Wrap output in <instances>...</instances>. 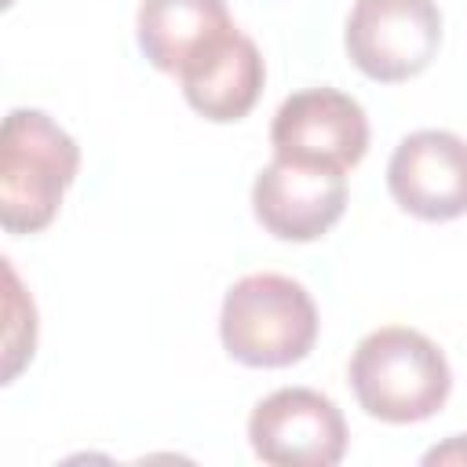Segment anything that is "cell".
<instances>
[{
	"mask_svg": "<svg viewBox=\"0 0 467 467\" xmlns=\"http://www.w3.org/2000/svg\"><path fill=\"white\" fill-rule=\"evenodd\" d=\"M347 208V175L332 164L274 157L252 186V212L281 241H317Z\"/></svg>",
	"mask_w": 467,
	"mask_h": 467,
	"instance_id": "obj_7",
	"label": "cell"
},
{
	"mask_svg": "<svg viewBox=\"0 0 467 467\" xmlns=\"http://www.w3.org/2000/svg\"><path fill=\"white\" fill-rule=\"evenodd\" d=\"M423 463H467V434H452L445 445H434L431 452H423Z\"/></svg>",
	"mask_w": 467,
	"mask_h": 467,
	"instance_id": "obj_11",
	"label": "cell"
},
{
	"mask_svg": "<svg viewBox=\"0 0 467 467\" xmlns=\"http://www.w3.org/2000/svg\"><path fill=\"white\" fill-rule=\"evenodd\" d=\"M270 146L274 157L347 171L368 150V117L358 99L336 88H303L277 106Z\"/></svg>",
	"mask_w": 467,
	"mask_h": 467,
	"instance_id": "obj_6",
	"label": "cell"
},
{
	"mask_svg": "<svg viewBox=\"0 0 467 467\" xmlns=\"http://www.w3.org/2000/svg\"><path fill=\"white\" fill-rule=\"evenodd\" d=\"M343 40L365 77L398 84L423 73L438 55L441 11L434 0H354Z\"/></svg>",
	"mask_w": 467,
	"mask_h": 467,
	"instance_id": "obj_4",
	"label": "cell"
},
{
	"mask_svg": "<svg viewBox=\"0 0 467 467\" xmlns=\"http://www.w3.org/2000/svg\"><path fill=\"white\" fill-rule=\"evenodd\" d=\"M347 420L332 398L310 387H281L248 416V441L274 467H332L347 452Z\"/></svg>",
	"mask_w": 467,
	"mask_h": 467,
	"instance_id": "obj_5",
	"label": "cell"
},
{
	"mask_svg": "<svg viewBox=\"0 0 467 467\" xmlns=\"http://www.w3.org/2000/svg\"><path fill=\"white\" fill-rule=\"evenodd\" d=\"M317 325L310 292L285 274H248L234 281L219 310V339L226 354L252 368L303 361L314 350Z\"/></svg>",
	"mask_w": 467,
	"mask_h": 467,
	"instance_id": "obj_3",
	"label": "cell"
},
{
	"mask_svg": "<svg viewBox=\"0 0 467 467\" xmlns=\"http://www.w3.org/2000/svg\"><path fill=\"white\" fill-rule=\"evenodd\" d=\"M80 146L44 109H11L0 124V223L7 234L44 230L77 179Z\"/></svg>",
	"mask_w": 467,
	"mask_h": 467,
	"instance_id": "obj_2",
	"label": "cell"
},
{
	"mask_svg": "<svg viewBox=\"0 0 467 467\" xmlns=\"http://www.w3.org/2000/svg\"><path fill=\"white\" fill-rule=\"evenodd\" d=\"M347 376L358 405L383 423L431 420L452 390V368L441 347L405 325L368 332L350 354Z\"/></svg>",
	"mask_w": 467,
	"mask_h": 467,
	"instance_id": "obj_1",
	"label": "cell"
},
{
	"mask_svg": "<svg viewBox=\"0 0 467 467\" xmlns=\"http://www.w3.org/2000/svg\"><path fill=\"white\" fill-rule=\"evenodd\" d=\"M387 186L416 219L445 223L467 215V139L441 128L405 135L390 153Z\"/></svg>",
	"mask_w": 467,
	"mask_h": 467,
	"instance_id": "obj_8",
	"label": "cell"
},
{
	"mask_svg": "<svg viewBox=\"0 0 467 467\" xmlns=\"http://www.w3.org/2000/svg\"><path fill=\"white\" fill-rule=\"evenodd\" d=\"M182 95L190 109L215 124L241 120L263 95L266 66L259 55V44L234 29L226 40H219L212 51H204L197 62H190L182 73Z\"/></svg>",
	"mask_w": 467,
	"mask_h": 467,
	"instance_id": "obj_9",
	"label": "cell"
},
{
	"mask_svg": "<svg viewBox=\"0 0 467 467\" xmlns=\"http://www.w3.org/2000/svg\"><path fill=\"white\" fill-rule=\"evenodd\" d=\"M234 29L237 26L226 0H142L135 18L142 55L171 77H179Z\"/></svg>",
	"mask_w": 467,
	"mask_h": 467,
	"instance_id": "obj_10",
	"label": "cell"
}]
</instances>
